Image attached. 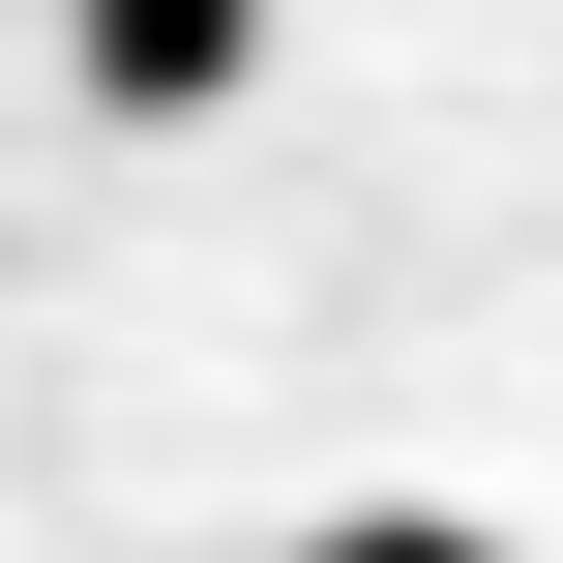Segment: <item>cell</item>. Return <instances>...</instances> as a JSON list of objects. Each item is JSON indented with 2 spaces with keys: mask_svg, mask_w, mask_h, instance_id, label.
<instances>
[{
  "mask_svg": "<svg viewBox=\"0 0 563 563\" xmlns=\"http://www.w3.org/2000/svg\"><path fill=\"white\" fill-rule=\"evenodd\" d=\"M238 59H267V0H89V89L119 119H208Z\"/></svg>",
  "mask_w": 563,
  "mask_h": 563,
  "instance_id": "obj_1",
  "label": "cell"
}]
</instances>
